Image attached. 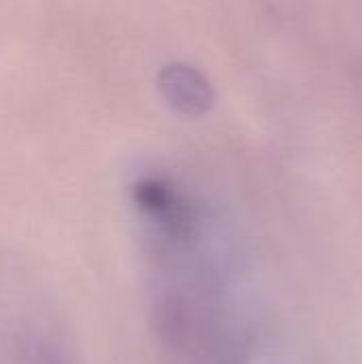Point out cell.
<instances>
[{
    "label": "cell",
    "instance_id": "1",
    "mask_svg": "<svg viewBox=\"0 0 362 364\" xmlns=\"http://www.w3.org/2000/svg\"><path fill=\"white\" fill-rule=\"evenodd\" d=\"M132 198L149 224L169 241H183L194 226V215L186 196L169 181L145 177L134 183Z\"/></svg>",
    "mask_w": 362,
    "mask_h": 364
},
{
    "label": "cell",
    "instance_id": "2",
    "mask_svg": "<svg viewBox=\"0 0 362 364\" xmlns=\"http://www.w3.org/2000/svg\"><path fill=\"white\" fill-rule=\"evenodd\" d=\"M158 87L173 109L190 117L207 113L215 100L207 77L198 68L183 62L166 64L158 75Z\"/></svg>",
    "mask_w": 362,
    "mask_h": 364
}]
</instances>
